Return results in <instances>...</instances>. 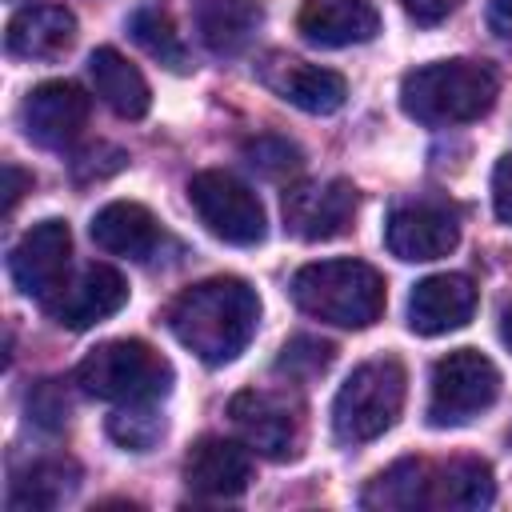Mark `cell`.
I'll use <instances>...</instances> for the list:
<instances>
[{
	"mask_svg": "<svg viewBox=\"0 0 512 512\" xmlns=\"http://www.w3.org/2000/svg\"><path fill=\"white\" fill-rule=\"evenodd\" d=\"M260 324V296L240 276H212L184 288L168 308L172 336L204 364L236 360Z\"/></svg>",
	"mask_w": 512,
	"mask_h": 512,
	"instance_id": "1",
	"label": "cell"
},
{
	"mask_svg": "<svg viewBox=\"0 0 512 512\" xmlns=\"http://www.w3.org/2000/svg\"><path fill=\"white\" fill-rule=\"evenodd\" d=\"M500 80L480 60H436L400 80V108L416 124H468L496 104Z\"/></svg>",
	"mask_w": 512,
	"mask_h": 512,
	"instance_id": "2",
	"label": "cell"
},
{
	"mask_svg": "<svg viewBox=\"0 0 512 512\" xmlns=\"http://www.w3.org/2000/svg\"><path fill=\"white\" fill-rule=\"evenodd\" d=\"M300 312L336 328H368L384 312V276L364 260H312L288 284Z\"/></svg>",
	"mask_w": 512,
	"mask_h": 512,
	"instance_id": "3",
	"label": "cell"
},
{
	"mask_svg": "<svg viewBox=\"0 0 512 512\" xmlns=\"http://www.w3.org/2000/svg\"><path fill=\"white\" fill-rule=\"evenodd\" d=\"M404 364L396 356L364 360L348 372L332 400V432L344 444H368L384 436L404 408Z\"/></svg>",
	"mask_w": 512,
	"mask_h": 512,
	"instance_id": "4",
	"label": "cell"
},
{
	"mask_svg": "<svg viewBox=\"0 0 512 512\" xmlns=\"http://www.w3.org/2000/svg\"><path fill=\"white\" fill-rule=\"evenodd\" d=\"M172 368L144 340H104L76 364V384L96 400H164Z\"/></svg>",
	"mask_w": 512,
	"mask_h": 512,
	"instance_id": "5",
	"label": "cell"
},
{
	"mask_svg": "<svg viewBox=\"0 0 512 512\" xmlns=\"http://www.w3.org/2000/svg\"><path fill=\"white\" fill-rule=\"evenodd\" d=\"M500 396L496 364L476 348H456L436 360L432 392H428V424L432 428H460L472 416L488 412Z\"/></svg>",
	"mask_w": 512,
	"mask_h": 512,
	"instance_id": "6",
	"label": "cell"
},
{
	"mask_svg": "<svg viewBox=\"0 0 512 512\" xmlns=\"http://www.w3.org/2000/svg\"><path fill=\"white\" fill-rule=\"evenodd\" d=\"M188 204L196 208L200 224L220 236L224 244H240V248H252L264 240V204L260 196L240 184L232 172H220V168H204L188 180Z\"/></svg>",
	"mask_w": 512,
	"mask_h": 512,
	"instance_id": "7",
	"label": "cell"
},
{
	"mask_svg": "<svg viewBox=\"0 0 512 512\" xmlns=\"http://www.w3.org/2000/svg\"><path fill=\"white\" fill-rule=\"evenodd\" d=\"M68 256H72V232H68V224L56 220V216H52V220H40V224H32V228L16 240V248H12V256H8L12 284H16L24 296L48 304V300L60 292V284H64Z\"/></svg>",
	"mask_w": 512,
	"mask_h": 512,
	"instance_id": "8",
	"label": "cell"
},
{
	"mask_svg": "<svg viewBox=\"0 0 512 512\" xmlns=\"http://www.w3.org/2000/svg\"><path fill=\"white\" fill-rule=\"evenodd\" d=\"M356 212V188L336 180H300L284 188V228L300 240H332L352 224Z\"/></svg>",
	"mask_w": 512,
	"mask_h": 512,
	"instance_id": "9",
	"label": "cell"
},
{
	"mask_svg": "<svg viewBox=\"0 0 512 512\" xmlns=\"http://www.w3.org/2000/svg\"><path fill=\"white\" fill-rule=\"evenodd\" d=\"M88 92L72 80L36 84L20 104V128L40 148H68L88 124Z\"/></svg>",
	"mask_w": 512,
	"mask_h": 512,
	"instance_id": "10",
	"label": "cell"
},
{
	"mask_svg": "<svg viewBox=\"0 0 512 512\" xmlns=\"http://www.w3.org/2000/svg\"><path fill=\"white\" fill-rule=\"evenodd\" d=\"M128 304V280L112 264H88L72 280L60 284V292L44 304L48 316L64 328H92L108 316H116Z\"/></svg>",
	"mask_w": 512,
	"mask_h": 512,
	"instance_id": "11",
	"label": "cell"
},
{
	"mask_svg": "<svg viewBox=\"0 0 512 512\" xmlns=\"http://www.w3.org/2000/svg\"><path fill=\"white\" fill-rule=\"evenodd\" d=\"M456 240H460V224L440 204H404L384 224L388 252L396 260H408V264L440 260V256H448L456 248Z\"/></svg>",
	"mask_w": 512,
	"mask_h": 512,
	"instance_id": "12",
	"label": "cell"
},
{
	"mask_svg": "<svg viewBox=\"0 0 512 512\" xmlns=\"http://www.w3.org/2000/svg\"><path fill=\"white\" fill-rule=\"evenodd\" d=\"M476 312V284L464 272H436L424 276L408 296V328L420 336H444L472 320Z\"/></svg>",
	"mask_w": 512,
	"mask_h": 512,
	"instance_id": "13",
	"label": "cell"
},
{
	"mask_svg": "<svg viewBox=\"0 0 512 512\" xmlns=\"http://www.w3.org/2000/svg\"><path fill=\"white\" fill-rule=\"evenodd\" d=\"M260 80L280 100H288L292 108L312 112V116L336 112L348 96V84H344L340 72L320 68V64H304V60H292V56H268V64H260Z\"/></svg>",
	"mask_w": 512,
	"mask_h": 512,
	"instance_id": "14",
	"label": "cell"
},
{
	"mask_svg": "<svg viewBox=\"0 0 512 512\" xmlns=\"http://www.w3.org/2000/svg\"><path fill=\"white\" fill-rule=\"evenodd\" d=\"M184 480L200 496H240L252 480V448L228 436H204L184 456Z\"/></svg>",
	"mask_w": 512,
	"mask_h": 512,
	"instance_id": "15",
	"label": "cell"
},
{
	"mask_svg": "<svg viewBox=\"0 0 512 512\" xmlns=\"http://www.w3.org/2000/svg\"><path fill=\"white\" fill-rule=\"evenodd\" d=\"M228 416L252 452L272 456V460H284L296 452V416L288 412L280 396L256 392V388L236 392L228 400Z\"/></svg>",
	"mask_w": 512,
	"mask_h": 512,
	"instance_id": "16",
	"label": "cell"
},
{
	"mask_svg": "<svg viewBox=\"0 0 512 512\" xmlns=\"http://www.w3.org/2000/svg\"><path fill=\"white\" fill-rule=\"evenodd\" d=\"M296 28L316 48H348L380 32V12L368 0H304Z\"/></svg>",
	"mask_w": 512,
	"mask_h": 512,
	"instance_id": "17",
	"label": "cell"
},
{
	"mask_svg": "<svg viewBox=\"0 0 512 512\" xmlns=\"http://www.w3.org/2000/svg\"><path fill=\"white\" fill-rule=\"evenodd\" d=\"M76 40V16L60 4H28L8 20L4 48L20 60H52Z\"/></svg>",
	"mask_w": 512,
	"mask_h": 512,
	"instance_id": "18",
	"label": "cell"
},
{
	"mask_svg": "<svg viewBox=\"0 0 512 512\" xmlns=\"http://www.w3.org/2000/svg\"><path fill=\"white\" fill-rule=\"evenodd\" d=\"M88 76H92V88H96V96L116 112V116H124V120H140L144 112H148V104H152V88H148V80H144V72L128 60V56H120L116 48H96L92 56H88Z\"/></svg>",
	"mask_w": 512,
	"mask_h": 512,
	"instance_id": "19",
	"label": "cell"
},
{
	"mask_svg": "<svg viewBox=\"0 0 512 512\" xmlns=\"http://www.w3.org/2000/svg\"><path fill=\"white\" fill-rule=\"evenodd\" d=\"M264 12L256 0H196L200 44L216 56H236L252 44Z\"/></svg>",
	"mask_w": 512,
	"mask_h": 512,
	"instance_id": "20",
	"label": "cell"
},
{
	"mask_svg": "<svg viewBox=\"0 0 512 512\" xmlns=\"http://www.w3.org/2000/svg\"><path fill=\"white\" fill-rule=\"evenodd\" d=\"M92 240L112 256L144 260L156 248V216L136 200H112L92 216Z\"/></svg>",
	"mask_w": 512,
	"mask_h": 512,
	"instance_id": "21",
	"label": "cell"
},
{
	"mask_svg": "<svg viewBox=\"0 0 512 512\" xmlns=\"http://www.w3.org/2000/svg\"><path fill=\"white\" fill-rule=\"evenodd\" d=\"M496 496V480L492 468L476 456H460L452 464H444L432 476V492L428 504H444V508H488Z\"/></svg>",
	"mask_w": 512,
	"mask_h": 512,
	"instance_id": "22",
	"label": "cell"
},
{
	"mask_svg": "<svg viewBox=\"0 0 512 512\" xmlns=\"http://www.w3.org/2000/svg\"><path fill=\"white\" fill-rule=\"evenodd\" d=\"M428 492H432V480H428V468L420 460H396L388 472H380L360 504L364 508H420L428 504Z\"/></svg>",
	"mask_w": 512,
	"mask_h": 512,
	"instance_id": "23",
	"label": "cell"
},
{
	"mask_svg": "<svg viewBox=\"0 0 512 512\" xmlns=\"http://www.w3.org/2000/svg\"><path fill=\"white\" fill-rule=\"evenodd\" d=\"M128 28H132V40H136L152 60H160V64H168V68H176V72L188 68V48H184L180 32L172 28V20H168L160 8H140V12H132Z\"/></svg>",
	"mask_w": 512,
	"mask_h": 512,
	"instance_id": "24",
	"label": "cell"
},
{
	"mask_svg": "<svg viewBox=\"0 0 512 512\" xmlns=\"http://www.w3.org/2000/svg\"><path fill=\"white\" fill-rule=\"evenodd\" d=\"M72 476H76V468L64 464V460L32 464L28 476L16 480L8 504H12V508H52V504H60V500L72 492V484H76Z\"/></svg>",
	"mask_w": 512,
	"mask_h": 512,
	"instance_id": "25",
	"label": "cell"
},
{
	"mask_svg": "<svg viewBox=\"0 0 512 512\" xmlns=\"http://www.w3.org/2000/svg\"><path fill=\"white\" fill-rule=\"evenodd\" d=\"M160 400H132V404H120L112 416H108V432L116 444L132 448V452H144L160 440L164 432V416L156 412Z\"/></svg>",
	"mask_w": 512,
	"mask_h": 512,
	"instance_id": "26",
	"label": "cell"
},
{
	"mask_svg": "<svg viewBox=\"0 0 512 512\" xmlns=\"http://www.w3.org/2000/svg\"><path fill=\"white\" fill-rule=\"evenodd\" d=\"M244 160L260 172V176H268V180H284V176H292V172H300V148L296 144H288V140H280V136H256V140H248L244 144Z\"/></svg>",
	"mask_w": 512,
	"mask_h": 512,
	"instance_id": "27",
	"label": "cell"
},
{
	"mask_svg": "<svg viewBox=\"0 0 512 512\" xmlns=\"http://www.w3.org/2000/svg\"><path fill=\"white\" fill-rule=\"evenodd\" d=\"M328 364H332V344H324V340H316V336H296V340H288L284 352H280V360H276V368L288 372V376H316V372H324Z\"/></svg>",
	"mask_w": 512,
	"mask_h": 512,
	"instance_id": "28",
	"label": "cell"
},
{
	"mask_svg": "<svg viewBox=\"0 0 512 512\" xmlns=\"http://www.w3.org/2000/svg\"><path fill=\"white\" fill-rule=\"evenodd\" d=\"M492 212L496 220L512 224V152L500 156L492 168Z\"/></svg>",
	"mask_w": 512,
	"mask_h": 512,
	"instance_id": "29",
	"label": "cell"
},
{
	"mask_svg": "<svg viewBox=\"0 0 512 512\" xmlns=\"http://www.w3.org/2000/svg\"><path fill=\"white\" fill-rule=\"evenodd\" d=\"M400 8H404V16L416 20L420 28H432V24L448 20V16L460 8V0H400Z\"/></svg>",
	"mask_w": 512,
	"mask_h": 512,
	"instance_id": "30",
	"label": "cell"
},
{
	"mask_svg": "<svg viewBox=\"0 0 512 512\" xmlns=\"http://www.w3.org/2000/svg\"><path fill=\"white\" fill-rule=\"evenodd\" d=\"M32 188V176H24L16 164H4V216L16 208V200Z\"/></svg>",
	"mask_w": 512,
	"mask_h": 512,
	"instance_id": "31",
	"label": "cell"
},
{
	"mask_svg": "<svg viewBox=\"0 0 512 512\" xmlns=\"http://www.w3.org/2000/svg\"><path fill=\"white\" fill-rule=\"evenodd\" d=\"M492 16L512 28V0H492Z\"/></svg>",
	"mask_w": 512,
	"mask_h": 512,
	"instance_id": "32",
	"label": "cell"
},
{
	"mask_svg": "<svg viewBox=\"0 0 512 512\" xmlns=\"http://www.w3.org/2000/svg\"><path fill=\"white\" fill-rule=\"evenodd\" d=\"M500 336H504V344L512 348V304L504 308V320H500Z\"/></svg>",
	"mask_w": 512,
	"mask_h": 512,
	"instance_id": "33",
	"label": "cell"
}]
</instances>
